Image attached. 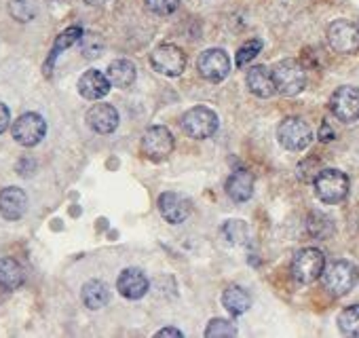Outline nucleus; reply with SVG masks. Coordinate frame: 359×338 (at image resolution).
<instances>
[{
    "label": "nucleus",
    "mask_w": 359,
    "mask_h": 338,
    "mask_svg": "<svg viewBox=\"0 0 359 338\" xmlns=\"http://www.w3.org/2000/svg\"><path fill=\"white\" fill-rule=\"evenodd\" d=\"M315 195L327 205L340 203L348 195V176L340 169H321L315 176Z\"/></svg>",
    "instance_id": "obj_1"
},
{
    "label": "nucleus",
    "mask_w": 359,
    "mask_h": 338,
    "mask_svg": "<svg viewBox=\"0 0 359 338\" xmlns=\"http://www.w3.org/2000/svg\"><path fill=\"white\" fill-rule=\"evenodd\" d=\"M359 279V271L348 260H336L327 269H323V285L334 296L348 294Z\"/></svg>",
    "instance_id": "obj_2"
},
{
    "label": "nucleus",
    "mask_w": 359,
    "mask_h": 338,
    "mask_svg": "<svg viewBox=\"0 0 359 338\" xmlns=\"http://www.w3.org/2000/svg\"><path fill=\"white\" fill-rule=\"evenodd\" d=\"M273 81L277 93L281 95H298L306 87V72L296 60H283L273 68Z\"/></svg>",
    "instance_id": "obj_3"
},
{
    "label": "nucleus",
    "mask_w": 359,
    "mask_h": 338,
    "mask_svg": "<svg viewBox=\"0 0 359 338\" xmlns=\"http://www.w3.org/2000/svg\"><path fill=\"white\" fill-rule=\"evenodd\" d=\"M325 269V256L317 248H304L296 252L292 260V275L300 283H313L323 275Z\"/></svg>",
    "instance_id": "obj_4"
},
{
    "label": "nucleus",
    "mask_w": 359,
    "mask_h": 338,
    "mask_svg": "<svg viewBox=\"0 0 359 338\" xmlns=\"http://www.w3.org/2000/svg\"><path fill=\"white\" fill-rule=\"evenodd\" d=\"M218 114L208 106H195L184 112L182 127L195 140H208L218 131Z\"/></svg>",
    "instance_id": "obj_5"
},
{
    "label": "nucleus",
    "mask_w": 359,
    "mask_h": 338,
    "mask_svg": "<svg viewBox=\"0 0 359 338\" xmlns=\"http://www.w3.org/2000/svg\"><path fill=\"white\" fill-rule=\"evenodd\" d=\"M327 45L342 55L359 51V26L348 20H336L327 28Z\"/></svg>",
    "instance_id": "obj_6"
},
{
    "label": "nucleus",
    "mask_w": 359,
    "mask_h": 338,
    "mask_svg": "<svg viewBox=\"0 0 359 338\" xmlns=\"http://www.w3.org/2000/svg\"><path fill=\"white\" fill-rule=\"evenodd\" d=\"M277 137H279V144L285 148V150H292V152H300L304 150L311 140H313V131L311 127L298 119V116H287L281 121L279 129H277Z\"/></svg>",
    "instance_id": "obj_7"
},
{
    "label": "nucleus",
    "mask_w": 359,
    "mask_h": 338,
    "mask_svg": "<svg viewBox=\"0 0 359 338\" xmlns=\"http://www.w3.org/2000/svg\"><path fill=\"white\" fill-rule=\"evenodd\" d=\"M11 133H13V140L18 144L26 146V148H32V146L43 142L45 133H47V123H45V119L41 114L26 112L18 121H13Z\"/></svg>",
    "instance_id": "obj_8"
},
{
    "label": "nucleus",
    "mask_w": 359,
    "mask_h": 338,
    "mask_svg": "<svg viewBox=\"0 0 359 338\" xmlns=\"http://www.w3.org/2000/svg\"><path fill=\"white\" fill-rule=\"evenodd\" d=\"M150 64L158 74L180 76L187 70V53L175 45H158L150 55Z\"/></svg>",
    "instance_id": "obj_9"
},
{
    "label": "nucleus",
    "mask_w": 359,
    "mask_h": 338,
    "mask_svg": "<svg viewBox=\"0 0 359 338\" xmlns=\"http://www.w3.org/2000/svg\"><path fill=\"white\" fill-rule=\"evenodd\" d=\"M199 74L210 83H222L231 74V58L224 49H208L197 60Z\"/></svg>",
    "instance_id": "obj_10"
},
{
    "label": "nucleus",
    "mask_w": 359,
    "mask_h": 338,
    "mask_svg": "<svg viewBox=\"0 0 359 338\" xmlns=\"http://www.w3.org/2000/svg\"><path fill=\"white\" fill-rule=\"evenodd\" d=\"M332 114L342 123L359 121V89L357 87H338L330 97Z\"/></svg>",
    "instance_id": "obj_11"
},
{
    "label": "nucleus",
    "mask_w": 359,
    "mask_h": 338,
    "mask_svg": "<svg viewBox=\"0 0 359 338\" xmlns=\"http://www.w3.org/2000/svg\"><path fill=\"white\" fill-rule=\"evenodd\" d=\"M142 150L152 161H163L173 152V135L167 127L154 125L142 135Z\"/></svg>",
    "instance_id": "obj_12"
},
{
    "label": "nucleus",
    "mask_w": 359,
    "mask_h": 338,
    "mask_svg": "<svg viewBox=\"0 0 359 338\" xmlns=\"http://www.w3.org/2000/svg\"><path fill=\"white\" fill-rule=\"evenodd\" d=\"M158 212L169 224H182L193 214V203L177 193H163L158 197Z\"/></svg>",
    "instance_id": "obj_13"
},
{
    "label": "nucleus",
    "mask_w": 359,
    "mask_h": 338,
    "mask_svg": "<svg viewBox=\"0 0 359 338\" xmlns=\"http://www.w3.org/2000/svg\"><path fill=\"white\" fill-rule=\"evenodd\" d=\"M87 125L95 133L108 135L118 127V110L112 104H95L87 112Z\"/></svg>",
    "instance_id": "obj_14"
},
{
    "label": "nucleus",
    "mask_w": 359,
    "mask_h": 338,
    "mask_svg": "<svg viewBox=\"0 0 359 338\" xmlns=\"http://www.w3.org/2000/svg\"><path fill=\"white\" fill-rule=\"evenodd\" d=\"M28 210V195L18 187L0 191V216L5 220H20Z\"/></svg>",
    "instance_id": "obj_15"
},
{
    "label": "nucleus",
    "mask_w": 359,
    "mask_h": 338,
    "mask_svg": "<svg viewBox=\"0 0 359 338\" xmlns=\"http://www.w3.org/2000/svg\"><path fill=\"white\" fill-rule=\"evenodd\" d=\"M116 290L121 292V296H125L129 300H140L148 292V279H146V275L140 269L131 266V269H125L118 275Z\"/></svg>",
    "instance_id": "obj_16"
},
{
    "label": "nucleus",
    "mask_w": 359,
    "mask_h": 338,
    "mask_svg": "<svg viewBox=\"0 0 359 338\" xmlns=\"http://www.w3.org/2000/svg\"><path fill=\"white\" fill-rule=\"evenodd\" d=\"M110 81L106 74H102L100 70H87L81 79H79V93L85 100H102L110 93Z\"/></svg>",
    "instance_id": "obj_17"
},
{
    "label": "nucleus",
    "mask_w": 359,
    "mask_h": 338,
    "mask_svg": "<svg viewBox=\"0 0 359 338\" xmlns=\"http://www.w3.org/2000/svg\"><path fill=\"white\" fill-rule=\"evenodd\" d=\"M248 89L256 95V97H271L277 93L275 81H273V70H269L266 66H254L248 70Z\"/></svg>",
    "instance_id": "obj_18"
},
{
    "label": "nucleus",
    "mask_w": 359,
    "mask_h": 338,
    "mask_svg": "<svg viewBox=\"0 0 359 338\" xmlns=\"http://www.w3.org/2000/svg\"><path fill=\"white\" fill-rule=\"evenodd\" d=\"M226 193L237 203H243V201L252 199V195H254V176H252V172H248V169H237V172L226 182Z\"/></svg>",
    "instance_id": "obj_19"
},
{
    "label": "nucleus",
    "mask_w": 359,
    "mask_h": 338,
    "mask_svg": "<svg viewBox=\"0 0 359 338\" xmlns=\"http://www.w3.org/2000/svg\"><path fill=\"white\" fill-rule=\"evenodd\" d=\"M108 81L112 87H118V89H127L133 85L135 76H137V70H135V64L129 62V60H114L110 66H108V72H106Z\"/></svg>",
    "instance_id": "obj_20"
},
{
    "label": "nucleus",
    "mask_w": 359,
    "mask_h": 338,
    "mask_svg": "<svg viewBox=\"0 0 359 338\" xmlns=\"http://www.w3.org/2000/svg\"><path fill=\"white\" fill-rule=\"evenodd\" d=\"M81 298H83V304L91 311H100L108 304L110 300V290L104 281L100 279H91L83 285V292H81Z\"/></svg>",
    "instance_id": "obj_21"
},
{
    "label": "nucleus",
    "mask_w": 359,
    "mask_h": 338,
    "mask_svg": "<svg viewBox=\"0 0 359 338\" xmlns=\"http://www.w3.org/2000/svg\"><path fill=\"white\" fill-rule=\"evenodd\" d=\"M222 304L231 315H243L252 306V296L241 285H229L222 294Z\"/></svg>",
    "instance_id": "obj_22"
},
{
    "label": "nucleus",
    "mask_w": 359,
    "mask_h": 338,
    "mask_svg": "<svg viewBox=\"0 0 359 338\" xmlns=\"http://www.w3.org/2000/svg\"><path fill=\"white\" fill-rule=\"evenodd\" d=\"M24 281H26V273L18 260L13 258L0 260V285L5 290H18L20 285H24Z\"/></svg>",
    "instance_id": "obj_23"
},
{
    "label": "nucleus",
    "mask_w": 359,
    "mask_h": 338,
    "mask_svg": "<svg viewBox=\"0 0 359 338\" xmlns=\"http://www.w3.org/2000/svg\"><path fill=\"white\" fill-rule=\"evenodd\" d=\"M81 36H83V30H81L79 26H72V28L64 30V32L57 36V41H55V45H53V49H51V55H49V60H47V66H45V72H47V74L51 72V66L55 64L57 55H60L62 51H66L68 47H72L74 43H79Z\"/></svg>",
    "instance_id": "obj_24"
},
{
    "label": "nucleus",
    "mask_w": 359,
    "mask_h": 338,
    "mask_svg": "<svg viewBox=\"0 0 359 338\" xmlns=\"http://www.w3.org/2000/svg\"><path fill=\"white\" fill-rule=\"evenodd\" d=\"M338 327L346 336H359V304L346 306L338 315Z\"/></svg>",
    "instance_id": "obj_25"
},
{
    "label": "nucleus",
    "mask_w": 359,
    "mask_h": 338,
    "mask_svg": "<svg viewBox=\"0 0 359 338\" xmlns=\"http://www.w3.org/2000/svg\"><path fill=\"white\" fill-rule=\"evenodd\" d=\"M222 237L231 243V245H241L248 239V227L243 220H229L222 227Z\"/></svg>",
    "instance_id": "obj_26"
},
{
    "label": "nucleus",
    "mask_w": 359,
    "mask_h": 338,
    "mask_svg": "<svg viewBox=\"0 0 359 338\" xmlns=\"http://www.w3.org/2000/svg\"><path fill=\"white\" fill-rule=\"evenodd\" d=\"M208 338H231L237 336V327L229 319H212L205 330Z\"/></svg>",
    "instance_id": "obj_27"
},
{
    "label": "nucleus",
    "mask_w": 359,
    "mask_h": 338,
    "mask_svg": "<svg viewBox=\"0 0 359 338\" xmlns=\"http://www.w3.org/2000/svg\"><path fill=\"white\" fill-rule=\"evenodd\" d=\"M9 11L22 24L34 20V15H36V9H34V5L30 3V0H11V3H9Z\"/></svg>",
    "instance_id": "obj_28"
},
{
    "label": "nucleus",
    "mask_w": 359,
    "mask_h": 338,
    "mask_svg": "<svg viewBox=\"0 0 359 338\" xmlns=\"http://www.w3.org/2000/svg\"><path fill=\"white\" fill-rule=\"evenodd\" d=\"M260 51H262V41H258V39L248 41V43L237 51V68H243L245 64H250Z\"/></svg>",
    "instance_id": "obj_29"
},
{
    "label": "nucleus",
    "mask_w": 359,
    "mask_h": 338,
    "mask_svg": "<svg viewBox=\"0 0 359 338\" xmlns=\"http://www.w3.org/2000/svg\"><path fill=\"white\" fill-rule=\"evenodd\" d=\"M81 41H83V55H85V58L93 60V58H100V55H102L104 43H102L100 36H95V34H83Z\"/></svg>",
    "instance_id": "obj_30"
},
{
    "label": "nucleus",
    "mask_w": 359,
    "mask_h": 338,
    "mask_svg": "<svg viewBox=\"0 0 359 338\" xmlns=\"http://www.w3.org/2000/svg\"><path fill=\"white\" fill-rule=\"evenodd\" d=\"M146 7L156 15H171L180 7V0H146Z\"/></svg>",
    "instance_id": "obj_31"
},
{
    "label": "nucleus",
    "mask_w": 359,
    "mask_h": 338,
    "mask_svg": "<svg viewBox=\"0 0 359 338\" xmlns=\"http://www.w3.org/2000/svg\"><path fill=\"white\" fill-rule=\"evenodd\" d=\"M9 125H11V112L3 102H0V133H5L9 129Z\"/></svg>",
    "instance_id": "obj_32"
},
{
    "label": "nucleus",
    "mask_w": 359,
    "mask_h": 338,
    "mask_svg": "<svg viewBox=\"0 0 359 338\" xmlns=\"http://www.w3.org/2000/svg\"><path fill=\"white\" fill-rule=\"evenodd\" d=\"M167 336H171V338H182L184 334L180 332L177 327H163V330L156 332V338H167Z\"/></svg>",
    "instance_id": "obj_33"
},
{
    "label": "nucleus",
    "mask_w": 359,
    "mask_h": 338,
    "mask_svg": "<svg viewBox=\"0 0 359 338\" xmlns=\"http://www.w3.org/2000/svg\"><path fill=\"white\" fill-rule=\"evenodd\" d=\"M319 140H321V142H330V140H334V131H332V127H330L327 123H323V125H321V129H319Z\"/></svg>",
    "instance_id": "obj_34"
},
{
    "label": "nucleus",
    "mask_w": 359,
    "mask_h": 338,
    "mask_svg": "<svg viewBox=\"0 0 359 338\" xmlns=\"http://www.w3.org/2000/svg\"><path fill=\"white\" fill-rule=\"evenodd\" d=\"M85 3H87V5H104L106 0H85Z\"/></svg>",
    "instance_id": "obj_35"
}]
</instances>
